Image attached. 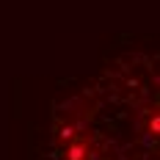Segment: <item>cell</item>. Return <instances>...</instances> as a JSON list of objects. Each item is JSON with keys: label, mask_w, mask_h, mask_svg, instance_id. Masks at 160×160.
<instances>
[{"label": "cell", "mask_w": 160, "mask_h": 160, "mask_svg": "<svg viewBox=\"0 0 160 160\" xmlns=\"http://www.w3.org/2000/svg\"><path fill=\"white\" fill-rule=\"evenodd\" d=\"M149 132H152L155 138H160V116H152V122H149Z\"/></svg>", "instance_id": "1"}]
</instances>
